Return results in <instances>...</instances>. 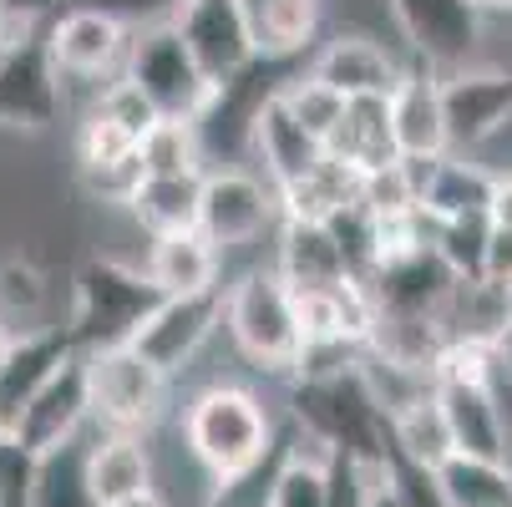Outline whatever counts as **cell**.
Masks as SVG:
<instances>
[{"label":"cell","mask_w":512,"mask_h":507,"mask_svg":"<svg viewBox=\"0 0 512 507\" xmlns=\"http://www.w3.org/2000/svg\"><path fill=\"white\" fill-rule=\"evenodd\" d=\"M274 442V416L259 391L213 381L183 406V447L188 457L218 482L259 462Z\"/></svg>","instance_id":"6da1fadb"},{"label":"cell","mask_w":512,"mask_h":507,"mask_svg":"<svg viewBox=\"0 0 512 507\" xmlns=\"http://www.w3.org/2000/svg\"><path fill=\"white\" fill-rule=\"evenodd\" d=\"M289 421L300 426V437L325 452V457H355V462H386V411L376 406L371 386L350 376L330 381H295L289 386Z\"/></svg>","instance_id":"7a4b0ae2"},{"label":"cell","mask_w":512,"mask_h":507,"mask_svg":"<svg viewBox=\"0 0 512 507\" xmlns=\"http://www.w3.org/2000/svg\"><path fill=\"white\" fill-rule=\"evenodd\" d=\"M224 330L254 371L295 376V360L305 350V325L274 264L244 269L234 284H224Z\"/></svg>","instance_id":"3957f363"},{"label":"cell","mask_w":512,"mask_h":507,"mask_svg":"<svg viewBox=\"0 0 512 507\" xmlns=\"http://www.w3.org/2000/svg\"><path fill=\"white\" fill-rule=\"evenodd\" d=\"M158 289L142 274V264H122V259H87L77 274V305H71V345L77 355H97V350H117L132 345L137 325L158 310Z\"/></svg>","instance_id":"277c9868"},{"label":"cell","mask_w":512,"mask_h":507,"mask_svg":"<svg viewBox=\"0 0 512 507\" xmlns=\"http://www.w3.org/2000/svg\"><path fill=\"white\" fill-rule=\"evenodd\" d=\"M87 360V401H92V426L107 437H142L168 416V391L173 381L148 366L132 345L82 355Z\"/></svg>","instance_id":"5b68a950"},{"label":"cell","mask_w":512,"mask_h":507,"mask_svg":"<svg viewBox=\"0 0 512 507\" xmlns=\"http://www.w3.org/2000/svg\"><path fill=\"white\" fill-rule=\"evenodd\" d=\"M122 82H132L137 97L158 117H183V122H198L213 97L208 77L198 71V61L188 56V46L178 41V31L168 21L132 36L127 61H122Z\"/></svg>","instance_id":"8992f818"},{"label":"cell","mask_w":512,"mask_h":507,"mask_svg":"<svg viewBox=\"0 0 512 507\" xmlns=\"http://www.w3.org/2000/svg\"><path fill=\"white\" fill-rule=\"evenodd\" d=\"M269 229H279V198L264 178H254L249 168H208L203 173V193H198V234L218 249L234 254L259 244Z\"/></svg>","instance_id":"52a82bcc"},{"label":"cell","mask_w":512,"mask_h":507,"mask_svg":"<svg viewBox=\"0 0 512 507\" xmlns=\"http://www.w3.org/2000/svg\"><path fill=\"white\" fill-rule=\"evenodd\" d=\"M391 21L401 26L411 61L452 77V71L472 66V51L482 41V6L477 0H386Z\"/></svg>","instance_id":"ba28073f"},{"label":"cell","mask_w":512,"mask_h":507,"mask_svg":"<svg viewBox=\"0 0 512 507\" xmlns=\"http://www.w3.org/2000/svg\"><path fill=\"white\" fill-rule=\"evenodd\" d=\"M66 112V82L46 56L41 31L0 41V127L46 132Z\"/></svg>","instance_id":"9c48e42d"},{"label":"cell","mask_w":512,"mask_h":507,"mask_svg":"<svg viewBox=\"0 0 512 507\" xmlns=\"http://www.w3.org/2000/svg\"><path fill=\"white\" fill-rule=\"evenodd\" d=\"M168 26L178 31V41L198 61L208 87H224L229 77H239V71L259 56L254 36H249L244 0H178Z\"/></svg>","instance_id":"30bf717a"},{"label":"cell","mask_w":512,"mask_h":507,"mask_svg":"<svg viewBox=\"0 0 512 507\" xmlns=\"http://www.w3.org/2000/svg\"><path fill=\"white\" fill-rule=\"evenodd\" d=\"M41 41H46L51 66L61 71V82H102V77L117 82L127 46H132V31L117 26L112 16H102V11L66 6L61 16H51L41 26Z\"/></svg>","instance_id":"8fae6325"},{"label":"cell","mask_w":512,"mask_h":507,"mask_svg":"<svg viewBox=\"0 0 512 507\" xmlns=\"http://www.w3.org/2000/svg\"><path fill=\"white\" fill-rule=\"evenodd\" d=\"M218 325H224V289H208V295L158 300V310L137 325L132 350L173 381L178 371H188V366H193V355L213 340V330H218Z\"/></svg>","instance_id":"7c38bea8"},{"label":"cell","mask_w":512,"mask_h":507,"mask_svg":"<svg viewBox=\"0 0 512 507\" xmlns=\"http://www.w3.org/2000/svg\"><path fill=\"white\" fill-rule=\"evenodd\" d=\"M442 112L457 153H472L482 142L502 137L512 127V71L497 66L452 71V77H442Z\"/></svg>","instance_id":"4fadbf2b"},{"label":"cell","mask_w":512,"mask_h":507,"mask_svg":"<svg viewBox=\"0 0 512 507\" xmlns=\"http://www.w3.org/2000/svg\"><path fill=\"white\" fill-rule=\"evenodd\" d=\"M92 421V401H87V360L71 355L66 366L36 391V401L21 411L11 437L31 452V457H46L66 442H77Z\"/></svg>","instance_id":"5bb4252c"},{"label":"cell","mask_w":512,"mask_h":507,"mask_svg":"<svg viewBox=\"0 0 512 507\" xmlns=\"http://www.w3.org/2000/svg\"><path fill=\"white\" fill-rule=\"evenodd\" d=\"M391 107V132H396V153L406 163H436L452 158V137H447V112H442V77L426 66H406L396 92L386 97Z\"/></svg>","instance_id":"9a60e30c"},{"label":"cell","mask_w":512,"mask_h":507,"mask_svg":"<svg viewBox=\"0 0 512 507\" xmlns=\"http://www.w3.org/2000/svg\"><path fill=\"white\" fill-rule=\"evenodd\" d=\"M77 355L66 325H46V330H21L11 340V350L0 355V437H11L21 411L36 401V391Z\"/></svg>","instance_id":"2e32d148"},{"label":"cell","mask_w":512,"mask_h":507,"mask_svg":"<svg viewBox=\"0 0 512 507\" xmlns=\"http://www.w3.org/2000/svg\"><path fill=\"white\" fill-rule=\"evenodd\" d=\"M305 71L335 97L355 102V97H391L406 66L371 36H335L305 61Z\"/></svg>","instance_id":"e0dca14e"},{"label":"cell","mask_w":512,"mask_h":507,"mask_svg":"<svg viewBox=\"0 0 512 507\" xmlns=\"http://www.w3.org/2000/svg\"><path fill=\"white\" fill-rule=\"evenodd\" d=\"M325 158L345 163V168L360 173V178H365V173H376V168L401 163L386 97H355V102H345L335 132L325 137Z\"/></svg>","instance_id":"ac0fdd59"},{"label":"cell","mask_w":512,"mask_h":507,"mask_svg":"<svg viewBox=\"0 0 512 507\" xmlns=\"http://www.w3.org/2000/svg\"><path fill=\"white\" fill-rule=\"evenodd\" d=\"M142 274L153 279V289L163 300L178 295H208V289H224V254H218L198 229L193 234H168L148 244V259H142Z\"/></svg>","instance_id":"d6986e66"},{"label":"cell","mask_w":512,"mask_h":507,"mask_svg":"<svg viewBox=\"0 0 512 507\" xmlns=\"http://www.w3.org/2000/svg\"><path fill=\"white\" fill-rule=\"evenodd\" d=\"M274 274L289 284V295H320V289H335L350 279L325 224H279Z\"/></svg>","instance_id":"ffe728a7"},{"label":"cell","mask_w":512,"mask_h":507,"mask_svg":"<svg viewBox=\"0 0 512 507\" xmlns=\"http://www.w3.org/2000/svg\"><path fill=\"white\" fill-rule=\"evenodd\" d=\"M87 482L97 507H117L132 502L142 492H158L153 487V452L142 437H107V431H92V447H87Z\"/></svg>","instance_id":"44dd1931"},{"label":"cell","mask_w":512,"mask_h":507,"mask_svg":"<svg viewBox=\"0 0 512 507\" xmlns=\"http://www.w3.org/2000/svg\"><path fill=\"white\" fill-rule=\"evenodd\" d=\"M249 148L264 158V173H269V188H274V193L289 188V183H300V178H310V173L320 168V158H325V148H320V142H315L295 117L284 112L279 97L259 112Z\"/></svg>","instance_id":"7402d4cb"},{"label":"cell","mask_w":512,"mask_h":507,"mask_svg":"<svg viewBox=\"0 0 512 507\" xmlns=\"http://www.w3.org/2000/svg\"><path fill=\"white\" fill-rule=\"evenodd\" d=\"M254 51L269 61H305L320 36L325 0H244Z\"/></svg>","instance_id":"603a6c76"},{"label":"cell","mask_w":512,"mask_h":507,"mask_svg":"<svg viewBox=\"0 0 512 507\" xmlns=\"http://www.w3.org/2000/svg\"><path fill=\"white\" fill-rule=\"evenodd\" d=\"M198 193H203V178H142L137 193L127 198V213L148 239L193 234L198 229Z\"/></svg>","instance_id":"cb8c5ba5"},{"label":"cell","mask_w":512,"mask_h":507,"mask_svg":"<svg viewBox=\"0 0 512 507\" xmlns=\"http://www.w3.org/2000/svg\"><path fill=\"white\" fill-rule=\"evenodd\" d=\"M386 437H391V452H401L406 462L416 467H442L452 457V437H447V421H442V406H436V386L421 391L416 401L396 406L386 416Z\"/></svg>","instance_id":"d4e9b609"},{"label":"cell","mask_w":512,"mask_h":507,"mask_svg":"<svg viewBox=\"0 0 512 507\" xmlns=\"http://www.w3.org/2000/svg\"><path fill=\"white\" fill-rule=\"evenodd\" d=\"M137 163H142V178H203L208 153H203L198 122L158 117L137 142Z\"/></svg>","instance_id":"484cf974"},{"label":"cell","mask_w":512,"mask_h":507,"mask_svg":"<svg viewBox=\"0 0 512 507\" xmlns=\"http://www.w3.org/2000/svg\"><path fill=\"white\" fill-rule=\"evenodd\" d=\"M295 442H300V426H295V421L274 426V442H269V452H264L259 462H249V467L234 472V477H218V482L208 487V507H269L274 482H279L289 452H295Z\"/></svg>","instance_id":"4316f807"},{"label":"cell","mask_w":512,"mask_h":507,"mask_svg":"<svg viewBox=\"0 0 512 507\" xmlns=\"http://www.w3.org/2000/svg\"><path fill=\"white\" fill-rule=\"evenodd\" d=\"M87 447H92V431H82L77 442L36 457L31 507H97L92 482H87Z\"/></svg>","instance_id":"83f0119b"},{"label":"cell","mask_w":512,"mask_h":507,"mask_svg":"<svg viewBox=\"0 0 512 507\" xmlns=\"http://www.w3.org/2000/svg\"><path fill=\"white\" fill-rule=\"evenodd\" d=\"M447 507H512V472L507 462H482V457H447L436 467Z\"/></svg>","instance_id":"f1b7e54d"},{"label":"cell","mask_w":512,"mask_h":507,"mask_svg":"<svg viewBox=\"0 0 512 507\" xmlns=\"http://www.w3.org/2000/svg\"><path fill=\"white\" fill-rule=\"evenodd\" d=\"M269 507H330V472H325V452H315L305 437L289 452Z\"/></svg>","instance_id":"f546056e"},{"label":"cell","mask_w":512,"mask_h":507,"mask_svg":"<svg viewBox=\"0 0 512 507\" xmlns=\"http://www.w3.org/2000/svg\"><path fill=\"white\" fill-rule=\"evenodd\" d=\"M279 102H284V112H289V117H295V122L320 142V148H325V137L335 132V122H340V112H345V97H335L330 87H320L305 66L284 82Z\"/></svg>","instance_id":"4dcf8cb0"},{"label":"cell","mask_w":512,"mask_h":507,"mask_svg":"<svg viewBox=\"0 0 512 507\" xmlns=\"http://www.w3.org/2000/svg\"><path fill=\"white\" fill-rule=\"evenodd\" d=\"M132 153H137V137L122 132L112 117H102L97 107L82 117V127H77V168L117 163V158H132Z\"/></svg>","instance_id":"1f68e13d"},{"label":"cell","mask_w":512,"mask_h":507,"mask_svg":"<svg viewBox=\"0 0 512 507\" xmlns=\"http://www.w3.org/2000/svg\"><path fill=\"white\" fill-rule=\"evenodd\" d=\"M386 487L401 507H447L442 502V487H436V472L431 467H416L406 462L401 452L386 447Z\"/></svg>","instance_id":"d6a6232c"},{"label":"cell","mask_w":512,"mask_h":507,"mask_svg":"<svg viewBox=\"0 0 512 507\" xmlns=\"http://www.w3.org/2000/svg\"><path fill=\"white\" fill-rule=\"evenodd\" d=\"M77 178H82L87 198H97V203H122V208H127V198H132L137 183H142V163H137V153H132V158H117V163L77 168Z\"/></svg>","instance_id":"836d02e7"},{"label":"cell","mask_w":512,"mask_h":507,"mask_svg":"<svg viewBox=\"0 0 512 507\" xmlns=\"http://www.w3.org/2000/svg\"><path fill=\"white\" fill-rule=\"evenodd\" d=\"M92 107H97L102 117H112L122 132H132L137 142H142V132H148V127L158 122V112H153L148 102H142V97H137V87H132V82H122V77H117V82H107V87L97 92V102H92Z\"/></svg>","instance_id":"e575fe53"},{"label":"cell","mask_w":512,"mask_h":507,"mask_svg":"<svg viewBox=\"0 0 512 507\" xmlns=\"http://www.w3.org/2000/svg\"><path fill=\"white\" fill-rule=\"evenodd\" d=\"M31 487H36V457L16 437H0V507H31Z\"/></svg>","instance_id":"d590c367"},{"label":"cell","mask_w":512,"mask_h":507,"mask_svg":"<svg viewBox=\"0 0 512 507\" xmlns=\"http://www.w3.org/2000/svg\"><path fill=\"white\" fill-rule=\"evenodd\" d=\"M0 300H6V310H36L46 300V284L31 264H6L0 269Z\"/></svg>","instance_id":"8d00e7d4"},{"label":"cell","mask_w":512,"mask_h":507,"mask_svg":"<svg viewBox=\"0 0 512 507\" xmlns=\"http://www.w3.org/2000/svg\"><path fill=\"white\" fill-rule=\"evenodd\" d=\"M482 284L512 289V229L487 234V259H482Z\"/></svg>","instance_id":"74e56055"},{"label":"cell","mask_w":512,"mask_h":507,"mask_svg":"<svg viewBox=\"0 0 512 507\" xmlns=\"http://www.w3.org/2000/svg\"><path fill=\"white\" fill-rule=\"evenodd\" d=\"M487 224H492V229H512V178H492Z\"/></svg>","instance_id":"f35d334b"},{"label":"cell","mask_w":512,"mask_h":507,"mask_svg":"<svg viewBox=\"0 0 512 507\" xmlns=\"http://www.w3.org/2000/svg\"><path fill=\"white\" fill-rule=\"evenodd\" d=\"M497 360H502V371H507V381H512V330L497 340Z\"/></svg>","instance_id":"ab89813d"},{"label":"cell","mask_w":512,"mask_h":507,"mask_svg":"<svg viewBox=\"0 0 512 507\" xmlns=\"http://www.w3.org/2000/svg\"><path fill=\"white\" fill-rule=\"evenodd\" d=\"M117 507H163V497H158V492H142V497H132V502H117Z\"/></svg>","instance_id":"60d3db41"},{"label":"cell","mask_w":512,"mask_h":507,"mask_svg":"<svg viewBox=\"0 0 512 507\" xmlns=\"http://www.w3.org/2000/svg\"><path fill=\"white\" fill-rule=\"evenodd\" d=\"M365 507H401V502L391 497V487H381V492H371V502H365Z\"/></svg>","instance_id":"b9f144b4"},{"label":"cell","mask_w":512,"mask_h":507,"mask_svg":"<svg viewBox=\"0 0 512 507\" xmlns=\"http://www.w3.org/2000/svg\"><path fill=\"white\" fill-rule=\"evenodd\" d=\"M11 340H16V330L6 325V315H0V355H6V350H11Z\"/></svg>","instance_id":"7bdbcfd3"},{"label":"cell","mask_w":512,"mask_h":507,"mask_svg":"<svg viewBox=\"0 0 512 507\" xmlns=\"http://www.w3.org/2000/svg\"><path fill=\"white\" fill-rule=\"evenodd\" d=\"M477 6H482V16H487V11H512V0H477Z\"/></svg>","instance_id":"ee69618b"},{"label":"cell","mask_w":512,"mask_h":507,"mask_svg":"<svg viewBox=\"0 0 512 507\" xmlns=\"http://www.w3.org/2000/svg\"><path fill=\"white\" fill-rule=\"evenodd\" d=\"M173 6H178V0H173Z\"/></svg>","instance_id":"f6af8a7d"}]
</instances>
